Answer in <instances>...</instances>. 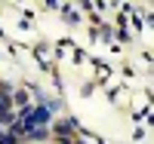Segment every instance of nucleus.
Here are the masks:
<instances>
[{"label": "nucleus", "mask_w": 154, "mask_h": 144, "mask_svg": "<svg viewBox=\"0 0 154 144\" xmlns=\"http://www.w3.org/2000/svg\"><path fill=\"white\" fill-rule=\"evenodd\" d=\"M6 113H9V98L0 95V116H6Z\"/></svg>", "instance_id": "2"}, {"label": "nucleus", "mask_w": 154, "mask_h": 144, "mask_svg": "<svg viewBox=\"0 0 154 144\" xmlns=\"http://www.w3.org/2000/svg\"><path fill=\"white\" fill-rule=\"evenodd\" d=\"M71 129H74L71 123H56V135H59V138H68V135H71Z\"/></svg>", "instance_id": "1"}]
</instances>
